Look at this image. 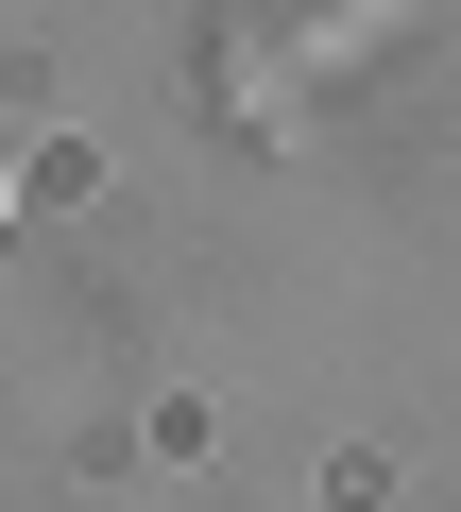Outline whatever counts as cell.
Listing matches in <instances>:
<instances>
[{
    "mask_svg": "<svg viewBox=\"0 0 461 512\" xmlns=\"http://www.w3.org/2000/svg\"><path fill=\"white\" fill-rule=\"evenodd\" d=\"M0 222H18V154H0Z\"/></svg>",
    "mask_w": 461,
    "mask_h": 512,
    "instance_id": "1",
    "label": "cell"
}]
</instances>
